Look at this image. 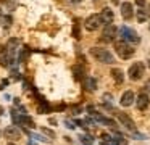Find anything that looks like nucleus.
Segmentation results:
<instances>
[{"label": "nucleus", "instance_id": "f257e3e1", "mask_svg": "<svg viewBox=\"0 0 150 145\" xmlns=\"http://www.w3.org/2000/svg\"><path fill=\"white\" fill-rule=\"evenodd\" d=\"M91 55L95 58L97 61L100 63H107V64H111L115 61L113 55L107 50V48H102V47H92L91 48Z\"/></svg>", "mask_w": 150, "mask_h": 145}, {"label": "nucleus", "instance_id": "f03ea898", "mask_svg": "<svg viewBox=\"0 0 150 145\" xmlns=\"http://www.w3.org/2000/svg\"><path fill=\"white\" fill-rule=\"evenodd\" d=\"M115 50H116L118 57L123 58V60H127V58H131V57L134 55V52H136L129 44H127V42H124V40L115 42Z\"/></svg>", "mask_w": 150, "mask_h": 145}, {"label": "nucleus", "instance_id": "7ed1b4c3", "mask_svg": "<svg viewBox=\"0 0 150 145\" xmlns=\"http://www.w3.org/2000/svg\"><path fill=\"white\" fill-rule=\"evenodd\" d=\"M120 34H121V37H123V40L124 42H127V44H139L140 42V37H139V34H137L134 29H131V28H127V26H123V28L120 29Z\"/></svg>", "mask_w": 150, "mask_h": 145}, {"label": "nucleus", "instance_id": "20e7f679", "mask_svg": "<svg viewBox=\"0 0 150 145\" xmlns=\"http://www.w3.org/2000/svg\"><path fill=\"white\" fill-rule=\"evenodd\" d=\"M144 71H145L144 63H140V61L132 63V66L129 68V79L131 81H139L140 77L144 76Z\"/></svg>", "mask_w": 150, "mask_h": 145}, {"label": "nucleus", "instance_id": "39448f33", "mask_svg": "<svg viewBox=\"0 0 150 145\" xmlns=\"http://www.w3.org/2000/svg\"><path fill=\"white\" fill-rule=\"evenodd\" d=\"M116 32H118L116 26H113V24H107V26H105V29H103V32H102L100 40H102V42H105V44H108V42H115Z\"/></svg>", "mask_w": 150, "mask_h": 145}, {"label": "nucleus", "instance_id": "423d86ee", "mask_svg": "<svg viewBox=\"0 0 150 145\" xmlns=\"http://www.w3.org/2000/svg\"><path fill=\"white\" fill-rule=\"evenodd\" d=\"M102 24V19H100V15H91L87 19H86L84 26L87 31H97Z\"/></svg>", "mask_w": 150, "mask_h": 145}, {"label": "nucleus", "instance_id": "0eeeda50", "mask_svg": "<svg viewBox=\"0 0 150 145\" xmlns=\"http://www.w3.org/2000/svg\"><path fill=\"white\" fill-rule=\"evenodd\" d=\"M18 44H20V40L18 39H10L7 44V52H8V57H10V63H15V60H16V52H18Z\"/></svg>", "mask_w": 150, "mask_h": 145}, {"label": "nucleus", "instance_id": "6e6552de", "mask_svg": "<svg viewBox=\"0 0 150 145\" xmlns=\"http://www.w3.org/2000/svg\"><path fill=\"white\" fill-rule=\"evenodd\" d=\"M116 116H118V119H120L121 124H123L126 129H129V131H136V124H134V121H132V119H131L129 116L126 115V113L118 111V113H116Z\"/></svg>", "mask_w": 150, "mask_h": 145}, {"label": "nucleus", "instance_id": "1a4fd4ad", "mask_svg": "<svg viewBox=\"0 0 150 145\" xmlns=\"http://www.w3.org/2000/svg\"><path fill=\"white\" fill-rule=\"evenodd\" d=\"M121 16L124 19H131L134 16V8H132V3L129 2H124L121 3Z\"/></svg>", "mask_w": 150, "mask_h": 145}, {"label": "nucleus", "instance_id": "9d476101", "mask_svg": "<svg viewBox=\"0 0 150 145\" xmlns=\"http://www.w3.org/2000/svg\"><path fill=\"white\" fill-rule=\"evenodd\" d=\"M149 103H150V100H149V95H147L145 92H142V93H139V97H137V110H145L147 106H149Z\"/></svg>", "mask_w": 150, "mask_h": 145}, {"label": "nucleus", "instance_id": "9b49d317", "mask_svg": "<svg viewBox=\"0 0 150 145\" xmlns=\"http://www.w3.org/2000/svg\"><path fill=\"white\" fill-rule=\"evenodd\" d=\"M4 134H5V137H7L8 140H20V137H21L20 131H18L16 127H7Z\"/></svg>", "mask_w": 150, "mask_h": 145}, {"label": "nucleus", "instance_id": "f8f14e48", "mask_svg": "<svg viewBox=\"0 0 150 145\" xmlns=\"http://www.w3.org/2000/svg\"><path fill=\"white\" fill-rule=\"evenodd\" d=\"M113 11H111L110 8H103L102 10V13H100V19H102V23H105V24H111L113 23Z\"/></svg>", "mask_w": 150, "mask_h": 145}, {"label": "nucleus", "instance_id": "ddd939ff", "mask_svg": "<svg viewBox=\"0 0 150 145\" xmlns=\"http://www.w3.org/2000/svg\"><path fill=\"white\" fill-rule=\"evenodd\" d=\"M10 64V57H8V52H7V47L0 45V66L7 68Z\"/></svg>", "mask_w": 150, "mask_h": 145}, {"label": "nucleus", "instance_id": "4468645a", "mask_svg": "<svg viewBox=\"0 0 150 145\" xmlns=\"http://www.w3.org/2000/svg\"><path fill=\"white\" fill-rule=\"evenodd\" d=\"M132 102H134V92H132V90L124 92L123 97H121V105H123V106H129V105H132Z\"/></svg>", "mask_w": 150, "mask_h": 145}, {"label": "nucleus", "instance_id": "2eb2a0df", "mask_svg": "<svg viewBox=\"0 0 150 145\" xmlns=\"http://www.w3.org/2000/svg\"><path fill=\"white\" fill-rule=\"evenodd\" d=\"M121 137H110V135H102V145H120Z\"/></svg>", "mask_w": 150, "mask_h": 145}, {"label": "nucleus", "instance_id": "dca6fc26", "mask_svg": "<svg viewBox=\"0 0 150 145\" xmlns=\"http://www.w3.org/2000/svg\"><path fill=\"white\" fill-rule=\"evenodd\" d=\"M94 118L97 119L98 122H102V124H105V126H110V127H115V121L113 119H110V118H105V116H100L98 113H94Z\"/></svg>", "mask_w": 150, "mask_h": 145}, {"label": "nucleus", "instance_id": "f3484780", "mask_svg": "<svg viewBox=\"0 0 150 145\" xmlns=\"http://www.w3.org/2000/svg\"><path fill=\"white\" fill-rule=\"evenodd\" d=\"M111 76H113V79L116 84H121L124 81V74L120 68H113V69H111Z\"/></svg>", "mask_w": 150, "mask_h": 145}, {"label": "nucleus", "instance_id": "a211bd4d", "mask_svg": "<svg viewBox=\"0 0 150 145\" xmlns=\"http://www.w3.org/2000/svg\"><path fill=\"white\" fill-rule=\"evenodd\" d=\"M84 87H86L87 90H95V89H97V81H95L94 77H86Z\"/></svg>", "mask_w": 150, "mask_h": 145}, {"label": "nucleus", "instance_id": "6ab92c4d", "mask_svg": "<svg viewBox=\"0 0 150 145\" xmlns=\"http://www.w3.org/2000/svg\"><path fill=\"white\" fill-rule=\"evenodd\" d=\"M23 116H24V115H20L16 110H11V121H13L15 124H20L21 119H23Z\"/></svg>", "mask_w": 150, "mask_h": 145}, {"label": "nucleus", "instance_id": "aec40b11", "mask_svg": "<svg viewBox=\"0 0 150 145\" xmlns=\"http://www.w3.org/2000/svg\"><path fill=\"white\" fill-rule=\"evenodd\" d=\"M21 122H23V124H26V126H29V127H34V121H33V119H31L28 115H24V116H23Z\"/></svg>", "mask_w": 150, "mask_h": 145}, {"label": "nucleus", "instance_id": "412c9836", "mask_svg": "<svg viewBox=\"0 0 150 145\" xmlns=\"http://www.w3.org/2000/svg\"><path fill=\"white\" fill-rule=\"evenodd\" d=\"M147 19V13L144 11V10H139V11H137V21L139 23H144Z\"/></svg>", "mask_w": 150, "mask_h": 145}, {"label": "nucleus", "instance_id": "4be33fe9", "mask_svg": "<svg viewBox=\"0 0 150 145\" xmlns=\"http://www.w3.org/2000/svg\"><path fill=\"white\" fill-rule=\"evenodd\" d=\"M81 140H82V144H86V145H91L92 142H94V139H92L91 135H87V134H86V135H81Z\"/></svg>", "mask_w": 150, "mask_h": 145}, {"label": "nucleus", "instance_id": "5701e85b", "mask_svg": "<svg viewBox=\"0 0 150 145\" xmlns=\"http://www.w3.org/2000/svg\"><path fill=\"white\" fill-rule=\"evenodd\" d=\"M74 74H76V77H78V79H81V77L84 76V71H82V68L76 64V66H74Z\"/></svg>", "mask_w": 150, "mask_h": 145}, {"label": "nucleus", "instance_id": "b1692460", "mask_svg": "<svg viewBox=\"0 0 150 145\" xmlns=\"http://www.w3.org/2000/svg\"><path fill=\"white\" fill-rule=\"evenodd\" d=\"M47 110H49V108H47V103L45 102H40V106L37 108V111H39V113H45Z\"/></svg>", "mask_w": 150, "mask_h": 145}, {"label": "nucleus", "instance_id": "393cba45", "mask_svg": "<svg viewBox=\"0 0 150 145\" xmlns=\"http://www.w3.org/2000/svg\"><path fill=\"white\" fill-rule=\"evenodd\" d=\"M33 137H34V139H37V140H40V142H49L45 137H42V135H33Z\"/></svg>", "mask_w": 150, "mask_h": 145}, {"label": "nucleus", "instance_id": "a878e982", "mask_svg": "<svg viewBox=\"0 0 150 145\" xmlns=\"http://www.w3.org/2000/svg\"><path fill=\"white\" fill-rule=\"evenodd\" d=\"M65 124H66V126H68V127H69V129H74V126H76V124H74V122H71V121H65Z\"/></svg>", "mask_w": 150, "mask_h": 145}, {"label": "nucleus", "instance_id": "bb28decb", "mask_svg": "<svg viewBox=\"0 0 150 145\" xmlns=\"http://www.w3.org/2000/svg\"><path fill=\"white\" fill-rule=\"evenodd\" d=\"M136 3L140 6V8H142V6H145V0H136Z\"/></svg>", "mask_w": 150, "mask_h": 145}, {"label": "nucleus", "instance_id": "cd10ccee", "mask_svg": "<svg viewBox=\"0 0 150 145\" xmlns=\"http://www.w3.org/2000/svg\"><path fill=\"white\" fill-rule=\"evenodd\" d=\"M44 132H45L47 135H50V137H55V132L53 131H47V129H44Z\"/></svg>", "mask_w": 150, "mask_h": 145}, {"label": "nucleus", "instance_id": "c85d7f7f", "mask_svg": "<svg viewBox=\"0 0 150 145\" xmlns=\"http://www.w3.org/2000/svg\"><path fill=\"white\" fill-rule=\"evenodd\" d=\"M144 89H147V92L150 93V79L147 81V84H145V87H144Z\"/></svg>", "mask_w": 150, "mask_h": 145}, {"label": "nucleus", "instance_id": "c756f323", "mask_svg": "<svg viewBox=\"0 0 150 145\" xmlns=\"http://www.w3.org/2000/svg\"><path fill=\"white\" fill-rule=\"evenodd\" d=\"M145 13H147V18H150V5L147 6V11H145Z\"/></svg>", "mask_w": 150, "mask_h": 145}, {"label": "nucleus", "instance_id": "7c9ffc66", "mask_svg": "<svg viewBox=\"0 0 150 145\" xmlns=\"http://www.w3.org/2000/svg\"><path fill=\"white\" fill-rule=\"evenodd\" d=\"M111 3H115V5H118V3H120V0H111Z\"/></svg>", "mask_w": 150, "mask_h": 145}, {"label": "nucleus", "instance_id": "2f4dec72", "mask_svg": "<svg viewBox=\"0 0 150 145\" xmlns=\"http://www.w3.org/2000/svg\"><path fill=\"white\" fill-rule=\"evenodd\" d=\"M2 113H4V108H2V106H0V115H2Z\"/></svg>", "mask_w": 150, "mask_h": 145}, {"label": "nucleus", "instance_id": "473e14b6", "mask_svg": "<svg viewBox=\"0 0 150 145\" xmlns=\"http://www.w3.org/2000/svg\"><path fill=\"white\" fill-rule=\"evenodd\" d=\"M0 23H2V10H0Z\"/></svg>", "mask_w": 150, "mask_h": 145}, {"label": "nucleus", "instance_id": "72a5a7b5", "mask_svg": "<svg viewBox=\"0 0 150 145\" xmlns=\"http://www.w3.org/2000/svg\"><path fill=\"white\" fill-rule=\"evenodd\" d=\"M73 2H74V3H79V2H81V0H73Z\"/></svg>", "mask_w": 150, "mask_h": 145}, {"label": "nucleus", "instance_id": "f704fd0d", "mask_svg": "<svg viewBox=\"0 0 150 145\" xmlns=\"http://www.w3.org/2000/svg\"><path fill=\"white\" fill-rule=\"evenodd\" d=\"M147 63H149V68H150V60H149V61H147Z\"/></svg>", "mask_w": 150, "mask_h": 145}, {"label": "nucleus", "instance_id": "c9c22d12", "mask_svg": "<svg viewBox=\"0 0 150 145\" xmlns=\"http://www.w3.org/2000/svg\"><path fill=\"white\" fill-rule=\"evenodd\" d=\"M7 145H15V144H11V142H10V144H7Z\"/></svg>", "mask_w": 150, "mask_h": 145}, {"label": "nucleus", "instance_id": "e433bc0d", "mask_svg": "<svg viewBox=\"0 0 150 145\" xmlns=\"http://www.w3.org/2000/svg\"><path fill=\"white\" fill-rule=\"evenodd\" d=\"M28 145H31V144H28Z\"/></svg>", "mask_w": 150, "mask_h": 145}]
</instances>
